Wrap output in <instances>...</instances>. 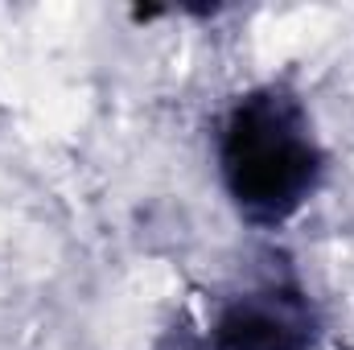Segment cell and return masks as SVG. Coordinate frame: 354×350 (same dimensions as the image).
<instances>
[{"instance_id": "cell-1", "label": "cell", "mask_w": 354, "mask_h": 350, "mask_svg": "<svg viewBox=\"0 0 354 350\" xmlns=\"http://www.w3.org/2000/svg\"><path fill=\"white\" fill-rule=\"evenodd\" d=\"M214 169L243 223L264 231L292 223L317 198L330 169L305 95L284 79L239 91L214 132Z\"/></svg>"}, {"instance_id": "cell-2", "label": "cell", "mask_w": 354, "mask_h": 350, "mask_svg": "<svg viewBox=\"0 0 354 350\" xmlns=\"http://www.w3.org/2000/svg\"><path fill=\"white\" fill-rule=\"evenodd\" d=\"M206 334L214 350H317L322 313L297 276L268 272L218 305Z\"/></svg>"}, {"instance_id": "cell-3", "label": "cell", "mask_w": 354, "mask_h": 350, "mask_svg": "<svg viewBox=\"0 0 354 350\" xmlns=\"http://www.w3.org/2000/svg\"><path fill=\"white\" fill-rule=\"evenodd\" d=\"M153 350H214V347H210V334H206L202 326H194V322L177 317L174 326L157 338V347H153Z\"/></svg>"}]
</instances>
